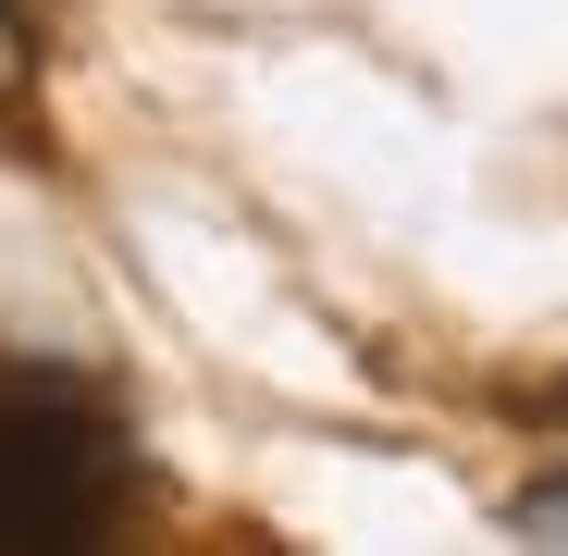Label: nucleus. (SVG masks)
I'll return each mask as SVG.
<instances>
[{
    "mask_svg": "<svg viewBox=\"0 0 568 556\" xmlns=\"http://www.w3.org/2000/svg\"><path fill=\"white\" fill-rule=\"evenodd\" d=\"M112 519V445L74 421H0V544H74Z\"/></svg>",
    "mask_w": 568,
    "mask_h": 556,
    "instance_id": "nucleus-1",
    "label": "nucleus"
},
{
    "mask_svg": "<svg viewBox=\"0 0 568 556\" xmlns=\"http://www.w3.org/2000/svg\"><path fill=\"white\" fill-rule=\"evenodd\" d=\"M26 87H38V38L13 26V0H0V100H26Z\"/></svg>",
    "mask_w": 568,
    "mask_h": 556,
    "instance_id": "nucleus-2",
    "label": "nucleus"
},
{
    "mask_svg": "<svg viewBox=\"0 0 568 556\" xmlns=\"http://www.w3.org/2000/svg\"><path fill=\"white\" fill-rule=\"evenodd\" d=\"M519 519H531V532H556V544H568V483H544V495H531V507H519Z\"/></svg>",
    "mask_w": 568,
    "mask_h": 556,
    "instance_id": "nucleus-3",
    "label": "nucleus"
}]
</instances>
